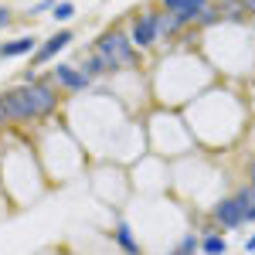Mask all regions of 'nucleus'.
I'll list each match as a JSON object with an SVG mask.
<instances>
[{
  "label": "nucleus",
  "mask_w": 255,
  "mask_h": 255,
  "mask_svg": "<svg viewBox=\"0 0 255 255\" xmlns=\"http://www.w3.org/2000/svg\"><path fill=\"white\" fill-rule=\"evenodd\" d=\"M0 99H3V109H7V119H10V123H27V119H34V109H31V102H27L24 85L3 92Z\"/></svg>",
  "instance_id": "20e7f679"
},
{
  "label": "nucleus",
  "mask_w": 255,
  "mask_h": 255,
  "mask_svg": "<svg viewBox=\"0 0 255 255\" xmlns=\"http://www.w3.org/2000/svg\"><path fill=\"white\" fill-rule=\"evenodd\" d=\"M3 123H10V119H7V109H3V99H0V126H3Z\"/></svg>",
  "instance_id": "4be33fe9"
},
{
  "label": "nucleus",
  "mask_w": 255,
  "mask_h": 255,
  "mask_svg": "<svg viewBox=\"0 0 255 255\" xmlns=\"http://www.w3.org/2000/svg\"><path fill=\"white\" fill-rule=\"evenodd\" d=\"M51 7H55V0H41V3H34V7L27 10V14H44V10H51Z\"/></svg>",
  "instance_id": "a211bd4d"
},
{
  "label": "nucleus",
  "mask_w": 255,
  "mask_h": 255,
  "mask_svg": "<svg viewBox=\"0 0 255 255\" xmlns=\"http://www.w3.org/2000/svg\"><path fill=\"white\" fill-rule=\"evenodd\" d=\"M211 215H215V221L221 225V228H242V225H245V218H242V211H238L235 197H221L215 208H211Z\"/></svg>",
  "instance_id": "423d86ee"
},
{
  "label": "nucleus",
  "mask_w": 255,
  "mask_h": 255,
  "mask_svg": "<svg viewBox=\"0 0 255 255\" xmlns=\"http://www.w3.org/2000/svg\"><path fill=\"white\" fill-rule=\"evenodd\" d=\"M218 3H228V0H218Z\"/></svg>",
  "instance_id": "393cba45"
},
{
  "label": "nucleus",
  "mask_w": 255,
  "mask_h": 255,
  "mask_svg": "<svg viewBox=\"0 0 255 255\" xmlns=\"http://www.w3.org/2000/svg\"><path fill=\"white\" fill-rule=\"evenodd\" d=\"M242 3V14H252L255 17V0H238Z\"/></svg>",
  "instance_id": "412c9836"
},
{
  "label": "nucleus",
  "mask_w": 255,
  "mask_h": 255,
  "mask_svg": "<svg viewBox=\"0 0 255 255\" xmlns=\"http://www.w3.org/2000/svg\"><path fill=\"white\" fill-rule=\"evenodd\" d=\"M245 249H249V252H255V235L249 238V242H245Z\"/></svg>",
  "instance_id": "b1692460"
},
{
  "label": "nucleus",
  "mask_w": 255,
  "mask_h": 255,
  "mask_svg": "<svg viewBox=\"0 0 255 255\" xmlns=\"http://www.w3.org/2000/svg\"><path fill=\"white\" fill-rule=\"evenodd\" d=\"M201 252H204V255H225V252H228V242H225L221 235H215V232H208L204 242H201Z\"/></svg>",
  "instance_id": "ddd939ff"
},
{
  "label": "nucleus",
  "mask_w": 255,
  "mask_h": 255,
  "mask_svg": "<svg viewBox=\"0 0 255 255\" xmlns=\"http://www.w3.org/2000/svg\"><path fill=\"white\" fill-rule=\"evenodd\" d=\"M72 38H75L72 31H58L55 38H48L44 44H38V51H34V65H48L61 48H68V44H72Z\"/></svg>",
  "instance_id": "0eeeda50"
},
{
  "label": "nucleus",
  "mask_w": 255,
  "mask_h": 255,
  "mask_svg": "<svg viewBox=\"0 0 255 255\" xmlns=\"http://www.w3.org/2000/svg\"><path fill=\"white\" fill-rule=\"evenodd\" d=\"M27 92V102L34 109V116H51L55 106H58V96H55V85L51 82H34V85H24Z\"/></svg>",
  "instance_id": "f03ea898"
},
{
  "label": "nucleus",
  "mask_w": 255,
  "mask_h": 255,
  "mask_svg": "<svg viewBox=\"0 0 255 255\" xmlns=\"http://www.w3.org/2000/svg\"><path fill=\"white\" fill-rule=\"evenodd\" d=\"M249 180H252V187H255V160L249 163Z\"/></svg>",
  "instance_id": "5701e85b"
},
{
  "label": "nucleus",
  "mask_w": 255,
  "mask_h": 255,
  "mask_svg": "<svg viewBox=\"0 0 255 255\" xmlns=\"http://www.w3.org/2000/svg\"><path fill=\"white\" fill-rule=\"evenodd\" d=\"M235 204H238V211H242V218H245V221H255V187H252V184L238 187Z\"/></svg>",
  "instance_id": "1a4fd4ad"
},
{
  "label": "nucleus",
  "mask_w": 255,
  "mask_h": 255,
  "mask_svg": "<svg viewBox=\"0 0 255 255\" xmlns=\"http://www.w3.org/2000/svg\"><path fill=\"white\" fill-rule=\"evenodd\" d=\"M96 55H102V58L109 61L113 72H116V68H133V61H136V55H133V41H129V34H123V31L102 34V38L96 41Z\"/></svg>",
  "instance_id": "f257e3e1"
},
{
  "label": "nucleus",
  "mask_w": 255,
  "mask_h": 255,
  "mask_svg": "<svg viewBox=\"0 0 255 255\" xmlns=\"http://www.w3.org/2000/svg\"><path fill=\"white\" fill-rule=\"evenodd\" d=\"M51 82H58L61 89H68V92H85L92 79L82 72L79 65H55V72H51Z\"/></svg>",
  "instance_id": "39448f33"
},
{
  "label": "nucleus",
  "mask_w": 255,
  "mask_h": 255,
  "mask_svg": "<svg viewBox=\"0 0 255 255\" xmlns=\"http://www.w3.org/2000/svg\"><path fill=\"white\" fill-rule=\"evenodd\" d=\"M79 68L89 75V79H96V75H106V72H113L109 68V61L102 58V55H92V58H85V61H79Z\"/></svg>",
  "instance_id": "f8f14e48"
},
{
  "label": "nucleus",
  "mask_w": 255,
  "mask_h": 255,
  "mask_svg": "<svg viewBox=\"0 0 255 255\" xmlns=\"http://www.w3.org/2000/svg\"><path fill=\"white\" fill-rule=\"evenodd\" d=\"M157 10H143L133 17V27H129V41L136 44V48H150L153 41H157Z\"/></svg>",
  "instance_id": "7ed1b4c3"
},
{
  "label": "nucleus",
  "mask_w": 255,
  "mask_h": 255,
  "mask_svg": "<svg viewBox=\"0 0 255 255\" xmlns=\"http://www.w3.org/2000/svg\"><path fill=\"white\" fill-rule=\"evenodd\" d=\"M170 255H197V238L187 232V235H184V238L174 245V252H170Z\"/></svg>",
  "instance_id": "2eb2a0df"
},
{
  "label": "nucleus",
  "mask_w": 255,
  "mask_h": 255,
  "mask_svg": "<svg viewBox=\"0 0 255 255\" xmlns=\"http://www.w3.org/2000/svg\"><path fill=\"white\" fill-rule=\"evenodd\" d=\"M116 242L126 255H139V242H136V235H133L129 225H116Z\"/></svg>",
  "instance_id": "9d476101"
},
{
  "label": "nucleus",
  "mask_w": 255,
  "mask_h": 255,
  "mask_svg": "<svg viewBox=\"0 0 255 255\" xmlns=\"http://www.w3.org/2000/svg\"><path fill=\"white\" fill-rule=\"evenodd\" d=\"M55 17H58V20H72V17H75V3H68V0L55 3Z\"/></svg>",
  "instance_id": "f3484780"
},
{
  "label": "nucleus",
  "mask_w": 255,
  "mask_h": 255,
  "mask_svg": "<svg viewBox=\"0 0 255 255\" xmlns=\"http://www.w3.org/2000/svg\"><path fill=\"white\" fill-rule=\"evenodd\" d=\"M197 24H201V27H211V24H218V20H221V10H218L215 3H204V7H201V10H197Z\"/></svg>",
  "instance_id": "4468645a"
},
{
  "label": "nucleus",
  "mask_w": 255,
  "mask_h": 255,
  "mask_svg": "<svg viewBox=\"0 0 255 255\" xmlns=\"http://www.w3.org/2000/svg\"><path fill=\"white\" fill-rule=\"evenodd\" d=\"M252 255H255V252H252Z\"/></svg>",
  "instance_id": "a878e982"
},
{
  "label": "nucleus",
  "mask_w": 255,
  "mask_h": 255,
  "mask_svg": "<svg viewBox=\"0 0 255 255\" xmlns=\"http://www.w3.org/2000/svg\"><path fill=\"white\" fill-rule=\"evenodd\" d=\"M7 24H10V7L0 3V27H7Z\"/></svg>",
  "instance_id": "aec40b11"
},
{
  "label": "nucleus",
  "mask_w": 255,
  "mask_h": 255,
  "mask_svg": "<svg viewBox=\"0 0 255 255\" xmlns=\"http://www.w3.org/2000/svg\"><path fill=\"white\" fill-rule=\"evenodd\" d=\"M184 24H180V17L177 14H167V10H157V34L160 38H170V34H177Z\"/></svg>",
  "instance_id": "9b49d317"
},
{
  "label": "nucleus",
  "mask_w": 255,
  "mask_h": 255,
  "mask_svg": "<svg viewBox=\"0 0 255 255\" xmlns=\"http://www.w3.org/2000/svg\"><path fill=\"white\" fill-rule=\"evenodd\" d=\"M218 10H221V20H242V3L238 0H228V3H218Z\"/></svg>",
  "instance_id": "dca6fc26"
},
{
  "label": "nucleus",
  "mask_w": 255,
  "mask_h": 255,
  "mask_svg": "<svg viewBox=\"0 0 255 255\" xmlns=\"http://www.w3.org/2000/svg\"><path fill=\"white\" fill-rule=\"evenodd\" d=\"M177 7H180V0H160V10H167V14H177Z\"/></svg>",
  "instance_id": "6ab92c4d"
},
{
  "label": "nucleus",
  "mask_w": 255,
  "mask_h": 255,
  "mask_svg": "<svg viewBox=\"0 0 255 255\" xmlns=\"http://www.w3.org/2000/svg\"><path fill=\"white\" fill-rule=\"evenodd\" d=\"M34 51H38V38H31V34L0 44V58H20V55H34Z\"/></svg>",
  "instance_id": "6e6552de"
}]
</instances>
